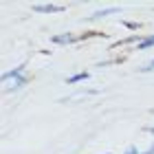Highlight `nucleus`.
<instances>
[{
  "mask_svg": "<svg viewBox=\"0 0 154 154\" xmlns=\"http://www.w3.org/2000/svg\"><path fill=\"white\" fill-rule=\"evenodd\" d=\"M145 132H150V134H154V125H150V128H145Z\"/></svg>",
  "mask_w": 154,
  "mask_h": 154,
  "instance_id": "obj_8",
  "label": "nucleus"
},
{
  "mask_svg": "<svg viewBox=\"0 0 154 154\" xmlns=\"http://www.w3.org/2000/svg\"><path fill=\"white\" fill-rule=\"evenodd\" d=\"M139 71H141V73H154V57H152L150 62H145V64L139 68Z\"/></svg>",
  "mask_w": 154,
  "mask_h": 154,
  "instance_id": "obj_7",
  "label": "nucleus"
},
{
  "mask_svg": "<svg viewBox=\"0 0 154 154\" xmlns=\"http://www.w3.org/2000/svg\"><path fill=\"white\" fill-rule=\"evenodd\" d=\"M110 13H117V9H103V11H97V13H93L88 20H99V18H106V16H110Z\"/></svg>",
  "mask_w": 154,
  "mask_h": 154,
  "instance_id": "obj_6",
  "label": "nucleus"
},
{
  "mask_svg": "<svg viewBox=\"0 0 154 154\" xmlns=\"http://www.w3.org/2000/svg\"><path fill=\"white\" fill-rule=\"evenodd\" d=\"M86 79H90V73H88V71H79V73H75V75H68V77H66V84L75 86V84L86 82Z\"/></svg>",
  "mask_w": 154,
  "mask_h": 154,
  "instance_id": "obj_5",
  "label": "nucleus"
},
{
  "mask_svg": "<svg viewBox=\"0 0 154 154\" xmlns=\"http://www.w3.org/2000/svg\"><path fill=\"white\" fill-rule=\"evenodd\" d=\"M148 48H154V33H141L132 51H148Z\"/></svg>",
  "mask_w": 154,
  "mask_h": 154,
  "instance_id": "obj_3",
  "label": "nucleus"
},
{
  "mask_svg": "<svg viewBox=\"0 0 154 154\" xmlns=\"http://www.w3.org/2000/svg\"><path fill=\"white\" fill-rule=\"evenodd\" d=\"M64 5H55V2H40L33 5V11L35 13H55V11H64Z\"/></svg>",
  "mask_w": 154,
  "mask_h": 154,
  "instance_id": "obj_4",
  "label": "nucleus"
},
{
  "mask_svg": "<svg viewBox=\"0 0 154 154\" xmlns=\"http://www.w3.org/2000/svg\"><path fill=\"white\" fill-rule=\"evenodd\" d=\"M88 35H75V33H57V35H53L51 42L53 44H60V46H66V44H75V42L79 40H86Z\"/></svg>",
  "mask_w": 154,
  "mask_h": 154,
  "instance_id": "obj_2",
  "label": "nucleus"
},
{
  "mask_svg": "<svg viewBox=\"0 0 154 154\" xmlns=\"http://www.w3.org/2000/svg\"><path fill=\"white\" fill-rule=\"evenodd\" d=\"M26 84H29V71H26L24 64L13 66V68H9V71L2 73L5 93H16V90H22Z\"/></svg>",
  "mask_w": 154,
  "mask_h": 154,
  "instance_id": "obj_1",
  "label": "nucleus"
},
{
  "mask_svg": "<svg viewBox=\"0 0 154 154\" xmlns=\"http://www.w3.org/2000/svg\"><path fill=\"white\" fill-rule=\"evenodd\" d=\"M106 154H112V152H106Z\"/></svg>",
  "mask_w": 154,
  "mask_h": 154,
  "instance_id": "obj_9",
  "label": "nucleus"
}]
</instances>
